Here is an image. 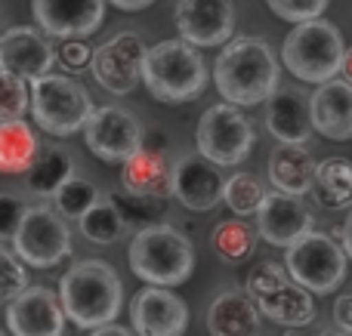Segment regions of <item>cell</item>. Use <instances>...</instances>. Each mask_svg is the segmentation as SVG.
<instances>
[{"instance_id": "1", "label": "cell", "mask_w": 352, "mask_h": 336, "mask_svg": "<svg viewBox=\"0 0 352 336\" xmlns=\"http://www.w3.org/2000/svg\"><path fill=\"white\" fill-rule=\"evenodd\" d=\"M213 84L226 102L260 105L278 90V59L263 37H232L217 56Z\"/></svg>"}, {"instance_id": "2", "label": "cell", "mask_w": 352, "mask_h": 336, "mask_svg": "<svg viewBox=\"0 0 352 336\" xmlns=\"http://www.w3.org/2000/svg\"><path fill=\"white\" fill-rule=\"evenodd\" d=\"M59 300L68 321L80 331H96L118 318L124 302V287L118 272L105 259H80L62 275Z\"/></svg>"}, {"instance_id": "3", "label": "cell", "mask_w": 352, "mask_h": 336, "mask_svg": "<svg viewBox=\"0 0 352 336\" xmlns=\"http://www.w3.org/2000/svg\"><path fill=\"white\" fill-rule=\"evenodd\" d=\"M142 84L158 102H192L207 84V68L195 43L158 40L142 62Z\"/></svg>"}, {"instance_id": "4", "label": "cell", "mask_w": 352, "mask_h": 336, "mask_svg": "<svg viewBox=\"0 0 352 336\" xmlns=\"http://www.w3.org/2000/svg\"><path fill=\"white\" fill-rule=\"evenodd\" d=\"M343 56H346L343 34L322 16L297 22L281 43V62L303 84H324L337 77L343 71Z\"/></svg>"}, {"instance_id": "5", "label": "cell", "mask_w": 352, "mask_h": 336, "mask_svg": "<svg viewBox=\"0 0 352 336\" xmlns=\"http://www.w3.org/2000/svg\"><path fill=\"white\" fill-rule=\"evenodd\" d=\"M130 269L136 278L161 287H176L188 281L195 269V250L182 232L167 222H152L140 228L130 244Z\"/></svg>"}, {"instance_id": "6", "label": "cell", "mask_w": 352, "mask_h": 336, "mask_svg": "<svg viewBox=\"0 0 352 336\" xmlns=\"http://www.w3.org/2000/svg\"><path fill=\"white\" fill-rule=\"evenodd\" d=\"M87 90L65 74H43L31 80V115L37 127L50 136H72L87 127L93 115Z\"/></svg>"}, {"instance_id": "7", "label": "cell", "mask_w": 352, "mask_h": 336, "mask_svg": "<svg viewBox=\"0 0 352 336\" xmlns=\"http://www.w3.org/2000/svg\"><path fill=\"white\" fill-rule=\"evenodd\" d=\"M346 259L349 253L331 235L306 232L287 247L285 265L294 281L309 287L312 293H334L346 281Z\"/></svg>"}, {"instance_id": "8", "label": "cell", "mask_w": 352, "mask_h": 336, "mask_svg": "<svg viewBox=\"0 0 352 336\" xmlns=\"http://www.w3.org/2000/svg\"><path fill=\"white\" fill-rule=\"evenodd\" d=\"M254 127L241 115V105H210L198 121V152L219 167H238L254 148Z\"/></svg>"}, {"instance_id": "9", "label": "cell", "mask_w": 352, "mask_h": 336, "mask_svg": "<svg viewBox=\"0 0 352 336\" xmlns=\"http://www.w3.org/2000/svg\"><path fill=\"white\" fill-rule=\"evenodd\" d=\"M12 247L31 269H53L72 256V232L62 213H53L50 207H31L12 238Z\"/></svg>"}, {"instance_id": "10", "label": "cell", "mask_w": 352, "mask_h": 336, "mask_svg": "<svg viewBox=\"0 0 352 336\" xmlns=\"http://www.w3.org/2000/svg\"><path fill=\"white\" fill-rule=\"evenodd\" d=\"M84 142L99 160L124 164L142 148L146 133H142V123L136 121L133 111L121 108V105H105L90 115L84 127Z\"/></svg>"}, {"instance_id": "11", "label": "cell", "mask_w": 352, "mask_h": 336, "mask_svg": "<svg viewBox=\"0 0 352 336\" xmlns=\"http://www.w3.org/2000/svg\"><path fill=\"white\" fill-rule=\"evenodd\" d=\"M148 47L142 43L140 34L124 31L115 34L111 40H105L102 47L93 53V77L102 90L115 93V96H127L140 86L142 80V62H146Z\"/></svg>"}, {"instance_id": "12", "label": "cell", "mask_w": 352, "mask_h": 336, "mask_svg": "<svg viewBox=\"0 0 352 336\" xmlns=\"http://www.w3.org/2000/svg\"><path fill=\"white\" fill-rule=\"evenodd\" d=\"M226 191V179L219 164H213L204 154H186L173 164V176H170V195L182 207L188 210H213L223 201Z\"/></svg>"}, {"instance_id": "13", "label": "cell", "mask_w": 352, "mask_h": 336, "mask_svg": "<svg viewBox=\"0 0 352 336\" xmlns=\"http://www.w3.org/2000/svg\"><path fill=\"white\" fill-rule=\"evenodd\" d=\"M256 232L272 247H291L306 232H312V213L300 195L287 191H266L260 210H256Z\"/></svg>"}, {"instance_id": "14", "label": "cell", "mask_w": 352, "mask_h": 336, "mask_svg": "<svg viewBox=\"0 0 352 336\" xmlns=\"http://www.w3.org/2000/svg\"><path fill=\"white\" fill-rule=\"evenodd\" d=\"M65 318L62 300L47 287H25L6 302V327L16 336H59Z\"/></svg>"}, {"instance_id": "15", "label": "cell", "mask_w": 352, "mask_h": 336, "mask_svg": "<svg viewBox=\"0 0 352 336\" xmlns=\"http://www.w3.org/2000/svg\"><path fill=\"white\" fill-rule=\"evenodd\" d=\"M176 28L195 47H223L235 31V6L232 0H179Z\"/></svg>"}, {"instance_id": "16", "label": "cell", "mask_w": 352, "mask_h": 336, "mask_svg": "<svg viewBox=\"0 0 352 336\" xmlns=\"http://www.w3.org/2000/svg\"><path fill=\"white\" fill-rule=\"evenodd\" d=\"M31 16L53 37H90L102 28L105 0H31Z\"/></svg>"}, {"instance_id": "17", "label": "cell", "mask_w": 352, "mask_h": 336, "mask_svg": "<svg viewBox=\"0 0 352 336\" xmlns=\"http://www.w3.org/2000/svg\"><path fill=\"white\" fill-rule=\"evenodd\" d=\"M130 318L133 331L142 336H179L188 324V309L179 296L170 293V287L152 284L133 296Z\"/></svg>"}, {"instance_id": "18", "label": "cell", "mask_w": 352, "mask_h": 336, "mask_svg": "<svg viewBox=\"0 0 352 336\" xmlns=\"http://www.w3.org/2000/svg\"><path fill=\"white\" fill-rule=\"evenodd\" d=\"M56 62V49L37 28H10L0 37V68L25 80H37L50 74Z\"/></svg>"}, {"instance_id": "19", "label": "cell", "mask_w": 352, "mask_h": 336, "mask_svg": "<svg viewBox=\"0 0 352 336\" xmlns=\"http://www.w3.org/2000/svg\"><path fill=\"white\" fill-rule=\"evenodd\" d=\"M312 102V123L322 136L334 142L352 139V80L331 77L318 84V90L309 96Z\"/></svg>"}, {"instance_id": "20", "label": "cell", "mask_w": 352, "mask_h": 336, "mask_svg": "<svg viewBox=\"0 0 352 336\" xmlns=\"http://www.w3.org/2000/svg\"><path fill=\"white\" fill-rule=\"evenodd\" d=\"M266 127L278 142L306 145L316 130L312 123V102L300 90H275L266 99Z\"/></svg>"}, {"instance_id": "21", "label": "cell", "mask_w": 352, "mask_h": 336, "mask_svg": "<svg viewBox=\"0 0 352 336\" xmlns=\"http://www.w3.org/2000/svg\"><path fill=\"white\" fill-rule=\"evenodd\" d=\"M316 173L318 164L303 145L294 142H281L272 154H269V182L272 189L287 191V195H309L316 189Z\"/></svg>"}, {"instance_id": "22", "label": "cell", "mask_w": 352, "mask_h": 336, "mask_svg": "<svg viewBox=\"0 0 352 336\" xmlns=\"http://www.w3.org/2000/svg\"><path fill=\"white\" fill-rule=\"evenodd\" d=\"M263 312L248 290H226L207 309V331L219 336H248L260 333Z\"/></svg>"}, {"instance_id": "23", "label": "cell", "mask_w": 352, "mask_h": 336, "mask_svg": "<svg viewBox=\"0 0 352 336\" xmlns=\"http://www.w3.org/2000/svg\"><path fill=\"white\" fill-rule=\"evenodd\" d=\"M170 176H173V164H167L164 145H148V142H142L140 152L124 160L121 182H124V189H130V191L170 195Z\"/></svg>"}, {"instance_id": "24", "label": "cell", "mask_w": 352, "mask_h": 336, "mask_svg": "<svg viewBox=\"0 0 352 336\" xmlns=\"http://www.w3.org/2000/svg\"><path fill=\"white\" fill-rule=\"evenodd\" d=\"M256 306H260L263 318L275 321L281 327H306L316 318V300H312V290L297 284L291 278L287 284L269 290V293L256 296Z\"/></svg>"}, {"instance_id": "25", "label": "cell", "mask_w": 352, "mask_h": 336, "mask_svg": "<svg viewBox=\"0 0 352 336\" xmlns=\"http://www.w3.org/2000/svg\"><path fill=\"white\" fill-rule=\"evenodd\" d=\"M41 154L37 136L22 117L0 121V173H28L34 158Z\"/></svg>"}, {"instance_id": "26", "label": "cell", "mask_w": 352, "mask_h": 336, "mask_svg": "<svg viewBox=\"0 0 352 336\" xmlns=\"http://www.w3.org/2000/svg\"><path fill=\"white\" fill-rule=\"evenodd\" d=\"M72 176H74L72 154L59 145H50L37 154L31 170L25 173V185H28V191H34V195H41V197H47V195L53 197L56 191L62 189V182H68Z\"/></svg>"}, {"instance_id": "27", "label": "cell", "mask_w": 352, "mask_h": 336, "mask_svg": "<svg viewBox=\"0 0 352 336\" xmlns=\"http://www.w3.org/2000/svg\"><path fill=\"white\" fill-rule=\"evenodd\" d=\"M316 197L318 204L331 210H340L352 204V160L346 158H328L318 164L316 173Z\"/></svg>"}, {"instance_id": "28", "label": "cell", "mask_w": 352, "mask_h": 336, "mask_svg": "<svg viewBox=\"0 0 352 336\" xmlns=\"http://www.w3.org/2000/svg\"><path fill=\"white\" fill-rule=\"evenodd\" d=\"M78 222H80V232H84V238L93 241V244H99V247L115 244V241L130 228L127 222H124L118 204L115 201H102V197H99V201L93 204V207L87 210V213L80 216Z\"/></svg>"}, {"instance_id": "29", "label": "cell", "mask_w": 352, "mask_h": 336, "mask_svg": "<svg viewBox=\"0 0 352 336\" xmlns=\"http://www.w3.org/2000/svg\"><path fill=\"white\" fill-rule=\"evenodd\" d=\"M111 201L118 204V210H121L124 222H127L130 228H146V226H152V222L164 219V216L170 213L167 195H146V191L124 189V195H115Z\"/></svg>"}, {"instance_id": "30", "label": "cell", "mask_w": 352, "mask_h": 336, "mask_svg": "<svg viewBox=\"0 0 352 336\" xmlns=\"http://www.w3.org/2000/svg\"><path fill=\"white\" fill-rule=\"evenodd\" d=\"M256 235L260 232H254L244 219H229L213 228V250H217L226 263H241V259H248L250 253H254Z\"/></svg>"}, {"instance_id": "31", "label": "cell", "mask_w": 352, "mask_h": 336, "mask_svg": "<svg viewBox=\"0 0 352 336\" xmlns=\"http://www.w3.org/2000/svg\"><path fill=\"white\" fill-rule=\"evenodd\" d=\"M263 197H266V189H263L260 179L250 176V173H235L232 179H226L223 201L235 216H256Z\"/></svg>"}, {"instance_id": "32", "label": "cell", "mask_w": 352, "mask_h": 336, "mask_svg": "<svg viewBox=\"0 0 352 336\" xmlns=\"http://www.w3.org/2000/svg\"><path fill=\"white\" fill-rule=\"evenodd\" d=\"M53 201H56V210H59L65 219H80V216L99 201V189L90 179L72 176L68 182H62V189L53 195Z\"/></svg>"}, {"instance_id": "33", "label": "cell", "mask_w": 352, "mask_h": 336, "mask_svg": "<svg viewBox=\"0 0 352 336\" xmlns=\"http://www.w3.org/2000/svg\"><path fill=\"white\" fill-rule=\"evenodd\" d=\"M28 84L31 80L0 68V121H6V117H25V111L31 108Z\"/></svg>"}, {"instance_id": "34", "label": "cell", "mask_w": 352, "mask_h": 336, "mask_svg": "<svg viewBox=\"0 0 352 336\" xmlns=\"http://www.w3.org/2000/svg\"><path fill=\"white\" fill-rule=\"evenodd\" d=\"M28 287V272H25V259L19 253H10L0 247V302L16 300L22 290Z\"/></svg>"}, {"instance_id": "35", "label": "cell", "mask_w": 352, "mask_h": 336, "mask_svg": "<svg viewBox=\"0 0 352 336\" xmlns=\"http://www.w3.org/2000/svg\"><path fill=\"white\" fill-rule=\"evenodd\" d=\"M291 281V272H287V265H278V263H256L254 269L248 272V284H244V290H248L250 296H263L269 293V290L281 287V284Z\"/></svg>"}, {"instance_id": "36", "label": "cell", "mask_w": 352, "mask_h": 336, "mask_svg": "<svg viewBox=\"0 0 352 336\" xmlns=\"http://www.w3.org/2000/svg\"><path fill=\"white\" fill-rule=\"evenodd\" d=\"M266 3L285 22H309L328 10V0H266Z\"/></svg>"}, {"instance_id": "37", "label": "cell", "mask_w": 352, "mask_h": 336, "mask_svg": "<svg viewBox=\"0 0 352 336\" xmlns=\"http://www.w3.org/2000/svg\"><path fill=\"white\" fill-rule=\"evenodd\" d=\"M25 213H28V207H25L22 197L10 195V191H3L0 195V241H12L19 232V226H22Z\"/></svg>"}, {"instance_id": "38", "label": "cell", "mask_w": 352, "mask_h": 336, "mask_svg": "<svg viewBox=\"0 0 352 336\" xmlns=\"http://www.w3.org/2000/svg\"><path fill=\"white\" fill-rule=\"evenodd\" d=\"M56 62L65 71H80V68H87L93 62V49L80 37H65V43L56 49Z\"/></svg>"}, {"instance_id": "39", "label": "cell", "mask_w": 352, "mask_h": 336, "mask_svg": "<svg viewBox=\"0 0 352 336\" xmlns=\"http://www.w3.org/2000/svg\"><path fill=\"white\" fill-rule=\"evenodd\" d=\"M334 321H337V327H340V331L352 333V293L340 296V300L334 302Z\"/></svg>"}, {"instance_id": "40", "label": "cell", "mask_w": 352, "mask_h": 336, "mask_svg": "<svg viewBox=\"0 0 352 336\" xmlns=\"http://www.w3.org/2000/svg\"><path fill=\"white\" fill-rule=\"evenodd\" d=\"M111 3L124 12H140V10H146V6H152L155 0H111Z\"/></svg>"}, {"instance_id": "41", "label": "cell", "mask_w": 352, "mask_h": 336, "mask_svg": "<svg viewBox=\"0 0 352 336\" xmlns=\"http://www.w3.org/2000/svg\"><path fill=\"white\" fill-rule=\"evenodd\" d=\"M340 244H343V250H346L349 259H352V213L346 216V222H343V228H340Z\"/></svg>"}, {"instance_id": "42", "label": "cell", "mask_w": 352, "mask_h": 336, "mask_svg": "<svg viewBox=\"0 0 352 336\" xmlns=\"http://www.w3.org/2000/svg\"><path fill=\"white\" fill-rule=\"evenodd\" d=\"M93 333H111V336H127L130 331H127V327H121V324H115V321H109V324H99V327H96V331H93Z\"/></svg>"}, {"instance_id": "43", "label": "cell", "mask_w": 352, "mask_h": 336, "mask_svg": "<svg viewBox=\"0 0 352 336\" xmlns=\"http://www.w3.org/2000/svg\"><path fill=\"white\" fill-rule=\"evenodd\" d=\"M343 74H346V80H352V47L346 49V56H343Z\"/></svg>"}, {"instance_id": "44", "label": "cell", "mask_w": 352, "mask_h": 336, "mask_svg": "<svg viewBox=\"0 0 352 336\" xmlns=\"http://www.w3.org/2000/svg\"><path fill=\"white\" fill-rule=\"evenodd\" d=\"M0 37H3V34H0Z\"/></svg>"}]
</instances>
